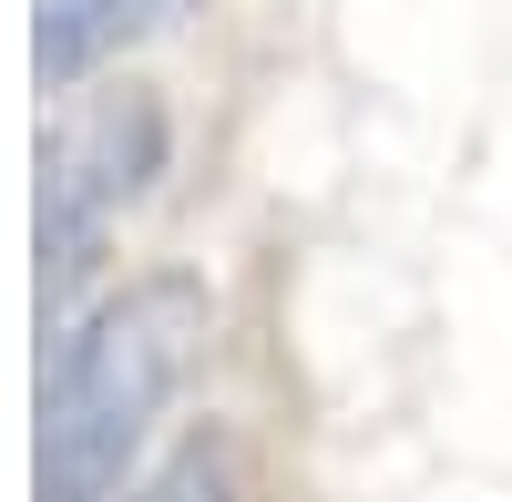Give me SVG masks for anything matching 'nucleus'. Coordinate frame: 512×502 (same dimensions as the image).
Wrapping results in <instances>:
<instances>
[{"label":"nucleus","instance_id":"4","mask_svg":"<svg viewBox=\"0 0 512 502\" xmlns=\"http://www.w3.org/2000/svg\"><path fill=\"white\" fill-rule=\"evenodd\" d=\"M123 502H246V482H236V451H226L216 431H195V441L164 451V462L123 492Z\"/></svg>","mask_w":512,"mask_h":502},{"label":"nucleus","instance_id":"1","mask_svg":"<svg viewBox=\"0 0 512 502\" xmlns=\"http://www.w3.org/2000/svg\"><path fill=\"white\" fill-rule=\"evenodd\" d=\"M205 339V298L185 277H144L72 318L41 369V431H31V502H123L134 462L175 400L185 359Z\"/></svg>","mask_w":512,"mask_h":502},{"label":"nucleus","instance_id":"3","mask_svg":"<svg viewBox=\"0 0 512 502\" xmlns=\"http://www.w3.org/2000/svg\"><path fill=\"white\" fill-rule=\"evenodd\" d=\"M205 11V0H41L31 11V72L52 82V93H72V82H93L103 62L144 52V41L185 31Z\"/></svg>","mask_w":512,"mask_h":502},{"label":"nucleus","instance_id":"2","mask_svg":"<svg viewBox=\"0 0 512 502\" xmlns=\"http://www.w3.org/2000/svg\"><path fill=\"white\" fill-rule=\"evenodd\" d=\"M164 175V103L93 93L41 134V328H72V287L93 277L113 216Z\"/></svg>","mask_w":512,"mask_h":502}]
</instances>
